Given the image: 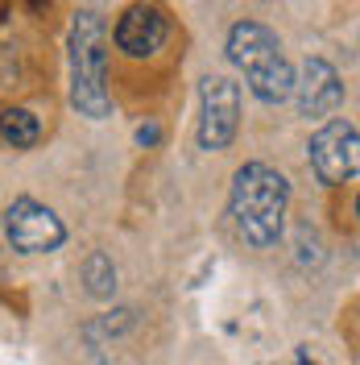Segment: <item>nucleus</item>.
Instances as JSON below:
<instances>
[{
  "label": "nucleus",
  "mask_w": 360,
  "mask_h": 365,
  "mask_svg": "<svg viewBox=\"0 0 360 365\" xmlns=\"http://www.w3.org/2000/svg\"><path fill=\"white\" fill-rule=\"evenodd\" d=\"M286 207H290V182L282 170L265 162H245L232 179L228 212L240 241L253 250H273L286 228Z\"/></svg>",
  "instance_id": "nucleus-1"
},
{
  "label": "nucleus",
  "mask_w": 360,
  "mask_h": 365,
  "mask_svg": "<svg viewBox=\"0 0 360 365\" xmlns=\"http://www.w3.org/2000/svg\"><path fill=\"white\" fill-rule=\"evenodd\" d=\"M228 58L245 71L248 91L261 104H282L294 91V67L270 25L261 21H236L228 29Z\"/></svg>",
  "instance_id": "nucleus-2"
},
{
  "label": "nucleus",
  "mask_w": 360,
  "mask_h": 365,
  "mask_svg": "<svg viewBox=\"0 0 360 365\" xmlns=\"http://www.w3.org/2000/svg\"><path fill=\"white\" fill-rule=\"evenodd\" d=\"M70 104L91 120L112 113L108 100V50H104V21L100 13L83 9L70 25Z\"/></svg>",
  "instance_id": "nucleus-3"
},
{
  "label": "nucleus",
  "mask_w": 360,
  "mask_h": 365,
  "mask_svg": "<svg viewBox=\"0 0 360 365\" xmlns=\"http://www.w3.org/2000/svg\"><path fill=\"white\" fill-rule=\"evenodd\" d=\"M307 158H311V170L319 175V182H352L360 170V133L352 120H327L311 145H307Z\"/></svg>",
  "instance_id": "nucleus-4"
},
{
  "label": "nucleus",
  "mask_w": 360,
  "mask_h": 365,
  "mask_svg": "<svg viewBox=\"0 0 360 365\" xmlns=\"http://www.w3.org/2000/svg\"><path fill=\"white\" fill-rule=\"evenodd\" d=\"M240 129V88L228 75H207L199 83V145L228 150Z\"/></svg>",
  "instance_id": "nucleus-5"
},
{
  "label": "nucleus",
  "mask_w": 360,
  "mask_h": 365,
  "mask_svg": "<svg viewBox=\"0 0 360 365\" xmlns=\"http://www.w3.org/2000/svg\"><path fill=\"white\" fill-rule=\"evenodd\" d=\"M4 237L17 253H54L67 241V225L54 216V207L38 204L33 195H21L4 212Z\"/></svg>",
  "instance_id": "nucleus-6"
},
{
  "label": "nucleus",
  "mask_w": 360,
  "mask_h": 365,
  "mask_svg": "<svg viewBox=\"0 0 360 365\" xmlns=\"http://www.w3.org/2000/svg\"><path fill=\"white\" fill-rule=\"evenodd\" d=\"M294 100H298V113L307 120H323L344 104V83H339V71L327 58H307L298 75H294Z\"/></svg>",
  "instance_id": "nucleus-7"
},
{
  "label": "nucleus",
  "mask_w": 360,
  "mask_h": 365,
  "mask_svg": "<svg viewBox=\"0 0 360 365\" xmlns=\"http://www.w3.org/2000/svg\"><path fill=\"white\" fill-rule=\"evenodd\" d=\"M170 25H166V13H162L154 0H137L120 13L116 21V46L129 54V58H149L158 54L162 42H166Z\"/></svg>",
  "instance_id": "nucleus-8"
},
{
  "label": "nucleus",
  "mask_w": 360,
  "mask_h": 365,
  "mask_svg": "<svg viewBox=\"0 0 360 365\" xmlns=\"http://www.w3.org/2000/svg\"><path fill=\"white\" fill-rule=\"evenodd\" d=\"M38 137H42V120L29 113V108H4L0 113V141L4 145L29 150V145H38Z\"/></svg>",
  "instance_id": "nucleus-9"
},
{
  "label": "nucleus",
  "mask_w": 360,
  "mask_h": 365,
  "mask_svg": "<svg viewBox=\"0 0 360 365\" xmlns=\"http://www.w3.org/2000/svg\"><path fill=\"white\" fill-rule=\"evenodd\" d=\"M83 282H88V291L95 299H108L116 291V266H112V257L108 253H91L88 262H83Z\"/></svg>",
  "instance_id": "nucleus-10"
},
{
  "label": "nucleus",
  "mask_w": 360,
  "mask_h": 365,
  "mask_svg": "<svg viewBox=\"0 0 360 365\" xmlns=\"http://www.w3.org/2000/svg\"><path fill=\"white\" fill-rule=\"evenodd\" d=\"M137 141H158V125H141L137 129Z\"/></svg>",
  "instance_id": "nucleus-11"
},
{
  "label": "nucleus",
  "mask_w": 360,
  "mask_h": 365,
  "mask_svg": "<svg viewBox=\"0 0 360 365\" xmlns=\"http://www.w3.org/2000/svg\"><path fill=\"white\" fill-rule=\"evenodd\" d=\"M298 365H307V357H298Z\"/></svg>",
  "instance_id": "nucleus-12"
}]
</instances>
